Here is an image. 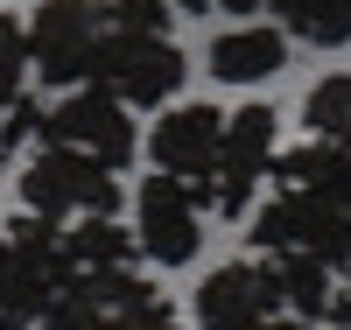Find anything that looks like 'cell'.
I'll return each mask as SVG.
<instances>
[{"instance_id":"obj_1","label":"cell","mask_w":351,"mask_h":330,"mask_svg":"<svg viewBox=\"0 0 351 330\" xmlns=\"http://www.w3.org/2000/svg\"><path fill=\"white\" fill-rule=\"evenodd\" d=\"M274 197L253 204L260 253H309L351 274V141H309L274 155Z\"/></svg>"},{"instance_id":"obj_2","label":"cell","mask_w":351,"mask_h":330,"mask_svg":"<svg viewBox=\"0 0 351 330\" xmlns=\"http://www.w3.org/2000/svg\"><path fill=\"white\" fill-rule=\"evenodd\" d=\"M14 190H21V211L36 218H120V169H106L99 155H84L71 141H36L14 169Z\"/></svg>"},{"instance_id":"obj_3","label":"cell","mask_w":351,"mask_h":330,"mask_svg":"<svg viewBox=\"0 0 351 330\" xmlns=\"http://www.w3.org/2000/svg\"><path fill=\"white\" fill-rule=\"evenodd\" d=\"M71 246H64V225L21 211L8 218V239H0V330H36L43 309L71 288Z\"/></svg>"},{"instance_id":"obj_4","label":"cell","mask_w":351,"mask_h":330,"mask_svg":"<svg viewBox=\"0 0 351 330\" xmlns=\"http://www.w3.org/2000/svg\"><path fill=\"white\" fill-rule=\"evenodd\" d=\"M106 28H112L106 0H43V8L28 14V78H43L49 92L92 84Z\"/></svg>"},{"instance_id":"obj_5","label":"cell","mask_w":351,"mask_h":330,"mask_svg":"<svg viewBox=\"0 0 351 330\" xmlns=\"http://www.w3.org/2000/svg\"><path fill=\"white\" fill-rule=\"evenodd\" d=\"M274 155H281V113L274 106L253 99L239 113H225V141H218V169H211V190H204V211L246 218L260 176L274 169Z\"/></svg>"},{"instance_id":"obj_6","label":"cell","mask_w":351,"mask_h":330,"mask_svg":"<svg viewBox=\"0 0 351 330\" xmlns=\"http://www.w3.org/2000/svg\"><path fill=\"white\" fill-rule=\"evenodd\" d=\"M183 71L190 64H183V49H176L169 28H127V21H112L92 84H106V92L127 99V106H169L176 84H183Z\"/></svg>"},{"instance_id":"obj_7","label":"cell","mask_w":351,"mask_h":330,"mask_svg":"<svg viewBox=\"0 0 351 330\" xmlns=\"http://www.w3.org/2000/svg\"><path fill=\"white\" fill-rule=\"evenodd\" d=\"M43 141H71L84 155H99L106 169H127L141 155V127L127 99H112L106 84H71L56 106H43Z\"/></svg>"},{"instance_id":"obj_8","label":"cell","mask_w":351,"mask_h":330,"mask_svg":"<svg viewBox=\"0 0 351 330\" xmlns=\"http://www.w3.org/2000/svg\"><path fill=\"white\" fill-rule=\"evenodd\" d=\"M134 239H141V260L190 267L197 246H204V197L183 183V176L155 169L148 183L134 190Z\"/></svg>"},{"instance_id":"obj_9","label":"cell","mask_w":351,"mask_h":330,"mask_svg":"<svg viewBox=\"0 0 351 330\" xmlns=\"http://www.w3.org/2000/svg\"><path fill=\"white\" fill-rule=\"evenodd\" d=\"M218 141H225V113L204 106V99H190V106H169L141 148H148L155 169L183 176V183L204 197V190H211V169H218Z\"/></svg>"},{"instance_id":"obj_10","label":"cell","mask_w":351,"mask_h":330,"mask_svg":"<svg viewBox=\"0 0 351 330\" xmlns=\"http://www.w3.org/2000/svg\"><path fill=\"white\" fill-rule=\"evenodd\" d=\"M197 330H260L281 316V295H274V274L267 260H225L197 281Z\"/></svg>"},{"instance_id":"obj_11","label":"cell","mask_w":351,"mask_h":330,"mask_svg":"<svg viewBox=\"0 0 351 330\" xmlns=\"http://www.w3.org/2000/svg\"><path fill=\"white\" fill-rule=\"evenodd\" d=\"M281 64H288V28H267V21L225 28L211 43V78L218 84H267Z\"/></svg>"},{"instance_id":"obj_12","label":"cell","mask_w":351,"mask_h":330,"mask_svg":"<svg viewBox=\"0 0 351 330\" xmlns=\"http://www.w3.org/2000/svg\"><path fill=\"white\" fill-rule=\"evenodd\" d=\"M267 274H274L281 309L302 316V323H316V316H324V303L337 295V267L309 260V253H267Z\"/></svg>"},{"instance_id":"obj_13","label":"cell","mask_w":351,"mask_h":330,"mask_svg":"<svg viewBox=\"0 0 351 330\" xmlns=\"http://www.w3.org/2000/svg\"><path fill=\"white\" fill-rule=\"evenodd\" d=\"M64 246H71V267L84 274V267H134L141 260V239L134 225L120 218H71L64 225Z\"/></svg>"},{"instance_id":"obj_14","label":"cell","mask_w":351,"mask_h":330,"mask_svg":"<svg viewBox=\"0 0 351 330\" xmlns=\"http://www.w3.org/2000/svg\"><path fill=\"white\" fill-rule=\"evenodd\" d=\"M281 28L309 49H344L351 43V0H267Z\"/></svg>"},{"instance_id":"obj_15","label":"cell","mask_w":351,"mask_h":330,"mask_svg":"<svg viewBox=\"0 0 351 330\" xmlns=\"http://www.w3.org/2000/svg\"><path fill=\"white\" fill-rule=\"evenodd\" d=\"M302 119H309L316 141H351V71L316 78L309 99H302Z\"/></svg>"},{"instance_id":"obj_16","label":"cell","mask_w":351,"mask_h":330,"mask_svg":"<svg viewBox=\"0 0 351 330\" xmlns=\"http://www.w3.org/2000/svg\"><path fill=\"white\" fill-rule=\"evenodd\" d=\"M28 92V21H14L0 8V113Z\"/></svg>"},{"instance_id":"obj_17","label":"cell","mask_w":351,"mask_h":330,"mask_svg":"<svg viewBox=\"0 0 351 330\" xmlns=\"http://www.w3.org/2000/svg\"><path fill=\"white\" fill-rule=\"evenodd\" d=\"M324 330H351V288H337L330 303H324V316H316Z\"/></svg>"},{"instance_id":"obj_18","label":"cell","mask_w":351,"mask_h":330,"mask_svg":"<svg viewBox=\"0 0 351 330\" xmlns=\"http://www.w3.org/2000/svg\"><path fill=\"white\" fill-rule=\"evenodd\" d=\"M211 8H232V14H253V8H267V0H211Z\"/></svg>"},{"instance_id":"obj_19","label":"cell","mask_w":351,"mask_h":330,"mask_svg":"<svg viewBox=\"0 0 351 330\" xmlns=\"http://www.w3.org/2000/svg\"><path fill=\"white\" fill-rule=\"evenodd\" d=\"M176 14H211V0H169Z\"/></svg>"},{"instance_id":"obj_20","label":"cell","mask_w":351,"mask_h":330,"mask_svg":"<svg viewBox=\"0 0 351 330\" xmlns=\"http://www.w3.org/2000/svg\"><path fill=\"white\" fill-rule=\"evenodd\" d=\"M0 239H8V225H0Z\"/></svg>"}]
</instances>
